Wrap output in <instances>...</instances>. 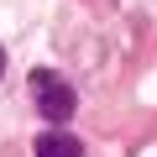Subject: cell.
I'll return each instance as SVG.
<instances>
[{"instance_id": "obj_2", "label": "cell", "mask_w": 157, "mask_h": 157, "mask_svg": "<svg viewBox=\"0 0 157 157\" xmlns=\"http://www.w3.org/2000/svg\"><path fill=\"white\" fill-rule=\"evenodd\" d=\"M32 152H37V157H84L78 136H68V131H42V136L32 141Z\"/></svg>"}, {"instance_id": "obj_1", "label": "cell", "mask_w": 157, "mask_h": 157, "mask_svg": "<svg viewBox=\"0 0 157 157\" xmlns=\"http://www.w3.org/2000/svg\"><path fill=\"white\" fill-rule=\"evenodd\" d=\"M26 89H32V105L52 121V126H63L68 115H73V105H78V94H73V84L63 73H52V68H32V78H26Z\"/></svg>"}, {"instance_id": "obj_3", "label": "cell", "mask_w": 157, "mask_h": 157, "mask_svg": "<svg viewBox=\"0 0 157 157\" xmlns=\"http://www.w3.org/2000/svg\"><path fill=\"white\" fill-rule=\"evenodd\" d=\"M0 78H6V47H0Z\"/></svg>"}]
</instances>
